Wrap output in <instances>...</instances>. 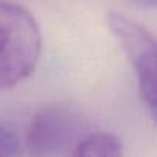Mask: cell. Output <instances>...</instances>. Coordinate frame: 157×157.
<instances>
[{
  "instance_id": "1",
  "label": "cell",
  "mask_w": 157,
  "mask_h": 157,
  "mask_svg": "<svg viewBox=\"0 0 157 157\" xmlns=\"http://www.w3.org/2000/svg\"><path fill=\"white\" fill-rule=\"evenodd\" d=\"M40 54L42 34L36 19L23 6L0 0V91L31 75Z\"/></svg>"
},
{
  "instance_id": "2",
  "label": "cell",
  "mask_w": 157,
  "mask_h": 157,
  "mask_svg": "<svg viewBox=\"0 0 157 157\" xmlns=\"http://www.w3.org/2000/svg\"><path fill=\"white\" fill-rule=\"evenodd\" d=\"M86 134V122L71 105L56 103L39 109L29 125L26 148L34 155L71 154Z\"/></svg>"
},
{
  "instance_id": "3",
  "label": "cell",
  "mask_w": 157,
  "mask_h": 157,
  "mask_svg": "<svg viewBox=\"0 0 157 157\" xmlns=\"http://www.w3.org/2000/svg\"><path fill=\"white\" fill-rule=\"evenodd\" d=\"M108 26L122 45L137 77L139 96L148 108L151 119H155V40L139 22L122 13L108 14Z\"/></svg>"
},
{
  "instance_id": "4",
  "label": "cell",
  "mask_w": 157,
  "mask_h": 157,
  "mask_svg": "<svg viewBox=\"0 0 157 157\" xmlns=\"http://www.w3.org/2000/svg\"><path fill=\"white\" fill-rule=\"evenodd\" d=\"M72 155H120L122 142L117 136L105 131L86 132L71 152Z\"/></svg>"
},
{
  "instance_id": "5",
  "label": "cell",
  "mask_w": 157,
  "mask_h": 157,
  "mask_svg": "<svg viewBox=\"0 0 157 157\" xmlns=\"http://www.w3.org/2000/svg\"><path fill=\"white\" fill-rule=\"evenodd\" d=\"M19 139L17 136L3 123H0V155H16L19 154Z\"/></svg>"
},
{
  "instance_id": "6",
  "label": "cell",
  "mask_w": 157,
  "mask_h": 157,
  "mask_svg": "<svg viewBox=\"0 0 157 157\" xmlns=\"http://www.w3.org/2000/svg\"><path fill=\"white\" fill-rule=\"evenodd\" d=\"M129 2L139 8H145V10H154L155 8V0H129Z\"/></svg>"
}]
</instances>
